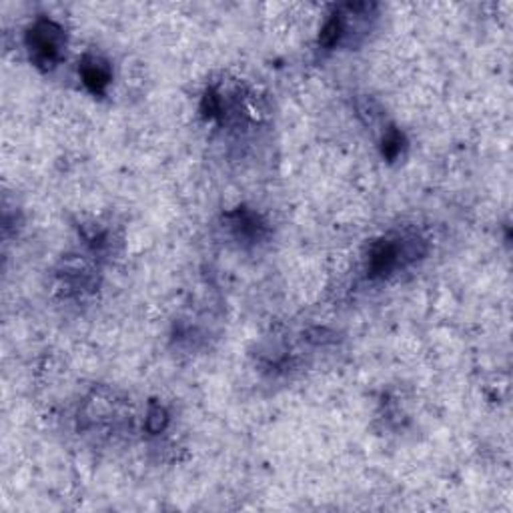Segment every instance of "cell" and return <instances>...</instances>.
I'll return each instance as SVG.
<instances>
[{
  "label": "cell",
  "instance_id": "1",
  "mask_svg": "<svg viewBox=\"0 0 513 513\" xmlns=\"http://www.w3.org/2000/svg\"><path fill=\"white\" fill-rule=\"evenodd\" d=\"M26 45L31 48L34 63L45 68H52L59 63L64 48V32L52 20H38L29 31Z\"/></svg>",
  "mask_w": 513,
  "mask_h": 513
},
{
  "label": "cell",
  "instance_id": "7",
  "mask_svg": "<svg viewBox=\"0 0 513 513\" xmlns=\"http://www.w3.org/2000/svg\"><path fill=\"white\" fill-rule=\"evenodd\" d=\"M401 148H403V135L399 130H389L383 139V157L389 160L397 159Z\"/></svg>",
  "mask_w": 513,
  "mask_h": 513
},
{
  "label": "cell",
  "instance_id": "3",
  "mask_svg": "<svg viewBox=\"0 0 513 513\" xmlns=\"http://www.w3.org/2000/svg\"><path fill=\"white\" fill-rule=\"evenodd\" d=\"M231 219H233L231 224L237 229V235L245 237V239H259L261 233L265 231V227L259 221V217L253 215V213H249V210H239Z\"/></svg>",
  "mask_w": 513,
  "mask_h": 513
},
{
  "label": "cell",
  "instance_id": "6",
  "mask_svg": "<svg viewBox=\"0 0 513 513\" xmlns=\"http://www.w3.org/2000/svg\"><path fill=\"white\" fill-rule=\"evenodd\" d=\"M201 112H203L207 118H217V116H221V112H223V100H221V96L217 95L215 91L205 93L203 102H201Z\"/></svg>",
  "mask_w": 513,
  "mask_h": 513
},
{
  "label": "cell",
  "instance_id": "5",
  "mask_svg": "<svg viewBox=\"0 0 513 513\" xmlns=\"http://www.w3.org/2000/svg\"><path fill=\"white\" fill-rule=\"evenodd\" d=\"M167 423H169V415H167L164 407L153 403L151 409H148V415H146V429L157 435V433H160L167 427Z\"/></svg>",
  "mask_w": 513,
  "mask_h": 513
},
{
  "label": "cell",
  "instance_id": "2",
  "mask_svg": "<svg viewBox=\"0 0 513 513\" xmlns=\"http://www.w3.org/2000/svg\"><path fill=\"white\" fill-rule=\"evenodd\" d=\"M80 77L84 86L93 93V95H105L109 84H111V68L109 64L96 56H86L82 64H80Z\"/></svg>",
  "mask_w": 513,
  "mask_h": 513
},
{
  "label": "cell",
  "instance_id": "4",
  "mask_svg": "<svg viewBox=\"0 0 513 513\" xmlns=\"http://www.w3.org/2000/svg\"><path fill=\"white\" fill-rule=\"evenodd\" d=\"M343 34H345V20H343V16L333 15L327 20V24L323 26V31H321L319 45L325 48L335 47Z\"/></svg>",
  "mask_w": 513,
  "mask_h": 513
}]
</instances>
